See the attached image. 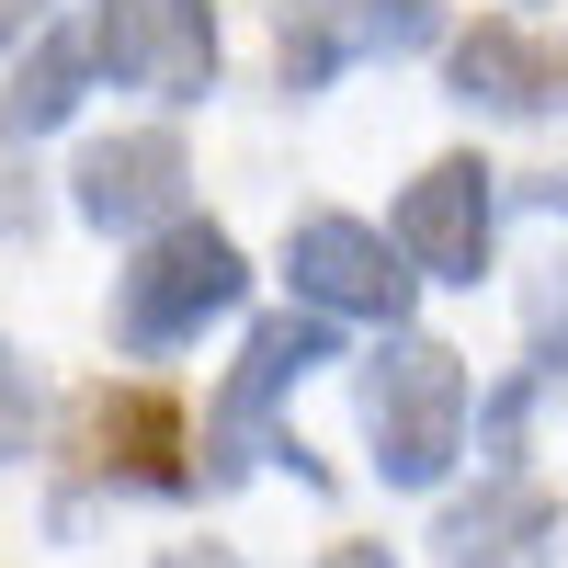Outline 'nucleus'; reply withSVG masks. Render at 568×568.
Listing matches in <instances>:
<instances>
[{
    "instance_id": "nucleus-1",
    "label": "nucleus",
    "mask_w": 568,
    "mask_h": 568,
    "mask_svg": "<svg viewBox=\"0 0 568 568\" xmlns=\"http://www.w3.org/2000/svg\"><path fill=\"white\" fill-rule=\"evenodd\" d=\"M364 433H375L387 489H433L466 455V364L444 342H420V329H398V342L364 364Z\"/></svg>"
},
{
    "instance_id": "nucleus-2",
    "label": "nucleus",
    "mask_w": 568,
    "mask_h": 568,
    "mask_svg": "<svg viewBox=\"0 0 568 568\" xmlns=\"http://www.w3.org/2000/svg\"><path fill=\"white\" fill-rule=\"evenodd\" d=\"M240 296H251L240 240H227V227H194V216H160V240L114 273V329L136 353H171V342H194L205 318H227Z\"/></svg>"
},
{
    "instance_id": "nucleus-3",
    "label": "nucleus",
    "mask_w": 568,
    "mask_h": 568,
    "mask_svg": "<svg viewBox=\"0 0 568 568\" xmlns=\"http://www.w3.org/2000/svg\"><path fill=\"white\" fill-rule=\"evenodd\" d=\"M318 364H329V318H318V307H307V318H262V329H251V353H240V375H227V398H216V420H205V444H216V455H205V489H240L262 455H273V466H296L307 489H329V478H318V455L273 433L284 387H296V375H318Z\"/></svg>"
},
{
    "instance_id": "nucleus-4",
    "label": "nucleus",
    "mask_w": 568,
    "mask_h": 568,
    "mask_svg": "<svg viewBox=\"0 0 568 568\" xmlns=\"http://www.w3.org/2000/svg\"><path fill=\"white\" fill-rule=\"evenodd\" d=\"M91 69L160 103H205L216 91V12L205 0H91Z\"/></svg>"
},
{
    "instance_id": "nucleus-5",
    "label": "nucleus",
    "mask_w": 568,
    "mask_h": 568,
    "mask_svg": "<svg viewBox=\"0 0 568 568\" xmlns=\"http://www.w3.org/2000/svg\"><path fill=\"white\" fill-rule=\"evenodd\" d=\"M284 273H296V296H307L318 318H375V329H398L409 296H420L409 251H398V240H375L364 216H296Z\"/></svg>"
},
{
    "instance_id": "nucleus-6",
    "label": "nucleus",
    "mask_w": 568,
    "mask_h": 568,
    "mask_svg": "<svg viewBox=\"0 0 568 568\" xmlns=\"http://www.w3.org/2000/svg\"><path fill=\"white\" fill-rule=\"evenodd\" d=\"M444 45L433 0H284V91H329L364 58H420Z\"/></svg>"
},
{
    "instance_id": "nucleus-7",
    "label": "nucleus",
    "mask_w": 568,
    "mask_h": 568,
    "mask_svg": "<svg viewBox=\"0 0 568 568\" xmlns=\"http://www.w3.org/2000/svg\"><path fill=\"white\" fill-rule=\"evenodd\" d=\"M489 160H433L398 194V251H409V273H433V284H478L489 273V216H500V194H489Z\"/></svg>"
},
{
    "instance_id": "nucleus-8",
    "label": "nucleus",
    "mask_w": 568,
    "mask_h": 568,
    "mask_svg": "<svg viewBox=\"0 0 568 568\" xmlns=\"http://www.w3.org/2000/svg\"><path fill=\"white\" fill-rule=\"evenodd\" d=\"M182 194H194V160H182V136H103L80 171H69V205L103 227V240H125V227H160L182 216Z\"/></svg>"
},
{
    "instance_id": "nucleus-9",
    "label": "nucleus",
    "mask_w": 568,
    "mask_h": 568,
    "mask_svg": "<svg viewBox=\"0 0 568 568\" xmlns=\"http://www.w3.org/2000/svg\"><path fill=\"white\" fill-rule=\"evenodd\" d=\"M444 58H455V103H478V114H511V125L568 114V58L535 45L524 23H478V34H455Z\"/></svg>"
},
{
    "instance_id": "nucleus-10",
    "label": "nucleus",
    "mask_w": 568,
    "mask_h": 568,
    "mask_svg": "<svg viewBox=\"0 0 568 568\" xmlns=\"http://www.w3.org/2000/svg\"><path fill=\"white\" fill-rule=\"evenodd\" d=\"M433 546H444V568H546V546H557V500L524 489V478L500 466L478 500H455L444 524H433Z\"/></svg>"
},
{
    "instance_id": "nucleus-11",
    "label": "nucleus",
    "mask_w": 568,
    "mask_h": 568,
    "mask_svg": "<svg viewBox=\"0 0 568 568\" xmlns=\"http://www.w3.org/2000/svg\"><path fill=\"white\" fill-rule=\"evenodd\" d=\"M91 466L125 489H194V466H182V409L171 398H91Z\"/></svg>"
},
{
    "instance_id": "nucleus-12",
    "label": "nucleus",
    "mask_w": 568,
    "mask_h": 568,
    "mask_svg": "<svg viewBox=\"0 0 568 568\" xmlns=\"http://www.w3.org/2000/svg\"><path fill=\"white\" fill-rule=\"evenodd\" d=\"M80 91H91V45H69V34H45L34 23V58L12 69V91H0V136H45V125H69L80 114Z\"/></svg>"
},
{
    "instance_id": "nucleus-13",
    "label": "nucleus",
    "mask_w": 568,
    "mask_h": 568,
    "mask_svg": "<svg viewBox=\"0 0 568 568\" xmlns=\"http://www.w3.org/2000/svg\"><path fill=\"white\" fill-rule=\"evenodd\" d=\"M23 444H34V375H23V353H0V466Z\"/></svg>"
},
{
    "instance_id": "nucleus-14",
    "label": "nucleus",
    "mask_w": 568,
    "mask_h": 568,
    "mask_svg": "<svg viewBox=\"0 0 568 568\" xmlns=\"http://www.w3.org/2000/svg\"><path fill=\"white\" fill-rule=\"evenodd\" d=\"M546 375H557V364H524V375H511V387L489 398V455H500V466H511V444H524V409H535V387H546Z\"/></svg>"
},
{
    "instance_id": "nucleus-15",
    "label": "nucleus",
    "mask_w": 568,
    "mask_h": 568,
    "mask_svg": "<svg viewBox=\"0 0 568 568\" xmlns=\"http://www.w3.org/2000/svg\"><path fill=\"white\" fill-rule=\"evenodd\" d=\"M45 12H58V0H0V45H23V34H34Z\"/></svg>"
},
{
    "instance_id": "nucleus-16",
    "label": "nucleus",
    "mask_w": 568,
    "mask_h": 568,
    "mask_svg": "<svg viewBox=\"0 0 568 568\" xmlns=\"http://www.w3.org/2000/svg\"><path fill=\"white\" fill-rule=\"evenodd\" d=\"M524 205H535V216H568V171H546V182H524Z\"/></svg>"
},
{
    "instance_id": "nucleus-17",
    "label": "nucleus",
    "mask_w": 568,
    "mask_h": 568,
    "mask_svg": "<svg viewBox=\"0 0 568 568\" xmlns=\"http://www.w3.org/2000/svg\"><path fill=\"white\" fill-rule=\"evenodd\" d=\"M0 227H34V194H12V160H0Z\"/></svg>"
},
{
    "instance_id": "nucleus-18",
    "label": "nucleus",
    "mask_w": 568,
    "mask_h": 568,
    "mask_svg": "<svg viewBox=\"0 0 568 568\" xmlns=\"http://www.w3.org/2000/svg\"><path fill=\"white\" fill-rule=\"evenodd\" d=\"M318 568H398V557H387V546H329Z\"/></svg>"
},
{
    "instance_id": "nucleus-19",
    "label": "nucleus",
    "mask_w": 568,
    "mask_h": 568,
    "mask_svg": "<svg viewBox=\"0 0 568 568\" xmlns=\"http://www.w3.org/2000/svg\"><path fill=\"white\" fill-rule=\"evenodd\" d=\"M160 568H240V557H227V546H171Z\"/></svg>"
}]
</instances>
